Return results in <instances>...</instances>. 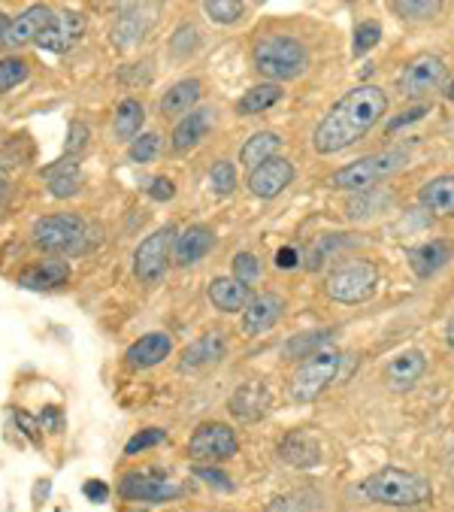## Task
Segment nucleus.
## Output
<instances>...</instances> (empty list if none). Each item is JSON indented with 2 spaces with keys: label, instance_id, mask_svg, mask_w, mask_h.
Listing matches in <instances>:
<instances>
[{
  "label": "nucleus",
  "instance_id": "21",
  "mask_svg": "<svg viewBox=\"0 0 454 512\" xmlns=\"http://www.w3.org/2000/svg\"><path fill=\"white\" fill-rule=\"evenodd\" d=\"M212 122H215V113H212L209 107L194 110V113H188L185 119H179V125L173 128V140H170L173 152H176V155H185V152L197 149V146L206 140V134L212 131Z\"/></svg>",
  "mask_w": 454,
  "mask_h": 512
},
{
  "label": "nucleus",
  "instance_id": "10",
  "mask_svg": "<svg viewBox=\"0 0 454 512\" xmlns=\"http://www.w3.org/2000/svg\"><path fill=\"white\" fill-rule=\"evenodd\" d=\"M240 449V440L231 425L221 422H203L191 440H188V458L197 464H212V461H227L234 458Z\"/></svg>",
  "mask_w": 454,
  "mask_h": 512
},
{
  "label": "nucleus",
  "instance_id": "48",
  "mask_svg": "<svg viewBox=\"0 0 454 512\" xmlns=\"http://www.w3.org/2000/svg\"><path fill=\"white\" fill-rule=\"evenodd\" d=\"M82 494H85L91 503H106V500H109V488H106V482H100V479H88V482L82 485Z\"/></svg>",
  "mask_w": 454,
  "mask_h": 512
},
{
  "label": "nucleus",
  "instance_id": "16",
  "mask_svg": "<svg viewBox=\"0 0 454 512\" xmlns=\"http://www.w3.org/2000/svg\"><path fill=\"white\" fill-rule=\"evenodd\" d=\"M215 246V234L206 225H188L185 231L176 234L173 240V264L176 267H194L203 261Z\"/></svg>",
  "mask_w": 454,
  "mask_h": 512
},
{
  "label": "nucleus",
  "instance_id": "3",
  "mask_svg": "<svg viewBox=\"0 0 454 512\" xmlns=\"http://www.w3.org/2000/svg\"><path fill=\"white\" fill-rule=\"evenodd\" d=\"M361 491L367 494V500L382 506H421L433 497V488L424 476L400 467H385L373 473L370 479H364Z\"/></svg>",
  "mask_w": 454,
  "mask_h": 512
},
{
  "label": "nucleus",
  "instance_id": "54",
  "mask_svg": "<svg viewBox=\"0 0 454 512\" xmlns=\"http://www.w3.org/2000/svg\"><path fill=\"white\" fill-rule=\"evenodd\" d=\"M445 97H448V100H454V82H451V85L445 88Z\"/></svg>",
  "mask_w": 454,
  "mask_h": 512
},
{
  "label": "nucleus",
  "instance_id": "49",
  "mask_svg": "<svg viewBox=\"0 0 454 512\" xmlns=\"http://www.w3.org/2000/svg\"><path fill=\"white\" fill-rule=\"evenodd\" d=\"M276 267L279 270H294L297 267V249H291V246L288 249H279L276 252Z\"/></svg>",
  "mask_w": 454,
  "mask_h": 512
},
{
  "label": "nucleus",
  "instance_id": "30",
  "mask_svg": "<svg viewBox=\"0 0 454 512\" xmlns=\"http://www.w3.org/2000/svg\"><path fill=\"white\" fill-rule=\"evenodd\" d=\"M143 122H146V107L140 104L137 97H125L119 110H116V122H112V131L122 143H134L143 131Z\"/></svg>",
  "mask_w": 454,
  "mask_h": 512
},
{
  "label": "nucleus",
  "instance_id": "40",
  "mask_svg": "<svg viewBox=\"0 0 454 512\" xmlns=\"http://www.w3.org/2000/svg\"><path fill=\"white\" fill-rule=\"evenodd\" d=\"M158 152H161V137H158V134H140V137L131 143L128 158H131L134 164H149V161L158 158Z\"/></svg>",
  "mask_w": 454,
  "mask_h": 512
},
{
  "label": "nucleus",
  "instance_id": "11",
  "mask_svg": "<svg viewBox=\"0 0 454 512\" xmlns=\"http://www.w3.org/2000/svg\"><path fill=\"white\" fill-rule=\"evenodd\" d=\"M82 34H85V16L76 10H61V13H55V19L49 22V28L40 34V40L34 46L43 52L61 55V52H70L82 40Z\"/></svg>",
  "mask_w": 454,
  "mask_h": 512
},
{
  "label": "nucleus",
  "instance_id": "47",
  "mask_svg": "<svg viewBox=\"0 0 454 512\" xmlns=\"http://www.w3.org/2000/svg\"><path fill=\"white\" fill-rule=\"evenodd\" d=\"M194 476L203 479V482L212 485V488H221V491H231V488H234L231 482H227V476H224L221 470H212V467H200V464H197V467H194Z\"/></svg>",
  "mask_w": 454,
  "mask_h": 512
},
{
  "label": "nucleus",
  "instance_id": "23",
  "mask_svg": "<svg viewBox=\"0 0 454 512\" xmlns=\"http://www.w3.org/2000/svg\"><path fill=\"white\" fill-rule=\"evenodd\" d=\"M43 179L49 185V194L58 197V200H67V197H76L85 185V176L79 170V161L76 158H61L55 164H49L43 170Z\"/></svg>",
  "mask_w": 454,
  "mask_h": 512
},
{
  "label": "nucleus",
  "instance_id": "38",
  "mask_svg": "<svg viewBox=\"0 0 454 512\" xmlns=\"http://www.w3.org/2000/svg\"><path fill=\"white\" fill-rule=\"evenodd\" d=\"M88 146H91V128L85 125V122H70V128H67V143H64V152H67V158H82L85 152H88Z\"/></svg>",
  "mask_w": 454,
  "mask_h": 512
},
{
  "label": "nucleus",
  "instance_id": "6",
  "mask_svg": "<svg viewBox=\"0 0 454 512\" xmlns=\"http://www.w3.org/2000/svg\"><path fill=\"white\" fill-rule=\"evenodd\" d=\"M339 364H343V355L336 349H321V352L309 355L306 361H300V367L294 370V379H291V397L297 403H309V400L321 397L333 385Z\"/></svg>",
  "mask_w": 454,
  "mask_h": 512
},
{
  "label": "nucleus",
  "instance_id": "18",
  "mask_svg": "<svg viewBox=\"0 0 454 512\" xmlns=\"http://www.w3.org/2000/svg\"><path fill=\"white\" fill-rule=\"evenodd\" d=\"M227 409H231V416L240 422H258L270 409V388L264 382H246L231 394Z\"/></svg>",
  "mask_w": 454,
  "mask_h": 512
},
{
  "label": "nucleus",
  "instance_id": "24",
  "mask_svg": "<svg viewBox=\"0 0 454 512\" xmlns=\"http://www.w3.org/2000/svg\"><path fill=\"white\" fill-rule=\"evenodd\" d=\"M279 458L297 470H306V467H315L321 461V446L309 431H291L279 443Z\"/></svg>",
  "mask_w": 454,
  "mask_h": 512
},
{
  "label": "nucleus",
  "instance_id": "1",
  "mask_svg": "<svg viewBox=\"0 0 454 512\" xmlns=\"http://www.w3.org/2000/svg\"><path fill=\"white\" fill-rule=\"evenodd\" d=\"M388 110V94L379 85H358L343 94L327 110L312 134V146L318 155H336L364 140Z\"/></svg>",
  "mask_w": 454,
  "mask_h": 512
},
{
  "label": "nucleus",
  "instance_id": "41",
  "mask_svg": "<svg viewBox=\"0 0 454 512\" xmlns=\"http://www.w3.org/2000/svg\"><path fill=\"white\" fill-rule=\"evenodd\" d=\"M197 43H200L197 28H194V25H182V28H176V34L170 37V52H173V58H188V55L197 52Z\"/></svg>",
  "mask_w": 454,
  "mask_h": 512
},
{
  "label": "nucleus",
  "instance_id": "15",
  "mask_svg": "<svg viewBox=\"0 0 454 512\" xmlns=\"http://www.w3.org/2000/svg\"><path fill=\"white\" fill-rule=\"evenodd\" d=\"M52 19H55L52 7H46V4H31L28 10H22V13L10 22V31H7V37H4V49H19V46L37 43L40 34L49 28Z\"/></svg>",
  "mask_w": 454,
  "mask_h": 512
},
{
  "label": "nucleus",
  "instance_id": "32",
  "mask_svg": "<svg viewBox=\"0 0 454 512\" xmlns=\"http://www.w3.org/2000/svg\"><path fill=\"white\" fill-rule=\"evenodd\" d=\"M279 146H282V137H279L276 131H261V134H252V137L246 140L243 152H240V164H246L249 170H255V167H261L264 161L276 158Z\"/></svg>",
  "mask_w": 454,
  "mask_h": 512
},
{
  "label": "nucleus",
  "instance_id": "17",
  "mask_svg": "<svg viewBox=\"0 0 454 512\" xmlns=\"http://www.w3.org/2000/svg\"><path fill=\"white\" fill-rule=\"evenodd\" d=\"M170 352H173V337L164 334V331H152V334H146V337H140L137 343L128 346L125 361H128L131 370H152L164 358H170Z\"/></svg>",
  "mask_w": 454,
  "mask_h": 512
},
{
  "label": "nucleus",
  "instance_id": "9",
  "mask_svg": "<svg viewBox=\"0 0 454 512\" xmlns=\"http://www.w3.org/2000/svg\"><path fill=\"white\" fill-rule=\"evenodd\" d=\"M445 73H448V67H445V61H442L439 55H430V52L415 55V58L403 67V73L397 76V91H400L406 100L430 97L433 91L442 88Z\"/></svg>",
  "mask_w": 454,
  "mask_h": 512
},
{
  "label": "nucleus",
  "instance_id": "44",
  "mask_svg": "<svg viewBox=\"0 0 454 512\" xmlns=\"http://www.w3.org/2000/svg\"><path fill=\"white\" fill-rule=\"evenodd\" d=\"M13 419H16V425H19V431L34 443V446H43V434H40V422L31 416V413H25V409H16L13 413Z\"/></svg>",
  "mask_w": 454,
  "mask_h": 512
},
{
  "label": "nucleus",
  "instance_id": "27",
  "mask_svg": "<svg viewBox=\"0 0 454 512\" xmlns=\"http://www.w3.org/2000/svg\"><path fill=\"white\" fill-rule=\"evenodd\" d=\"M448 261H451V246L445 240H430V243H421L409 252V267L415 270L418 279H430Z\"/></svg>",
  "mask_w": 454,
  "mask_h": 512
},
{
  "label": "nucleus",
  "instance_id": "25",
  "mask_svg": "<svg viewBox=\"0 0 454 512\" xmlns=\"http://www.w3.org/2000/svg\"><path fill=\"white\" fill-rule=\"evenodd\" d=\"M200 94H203L200 79H182L170 91H164V97H161V113L170 116V119H185L188 113H194Z\"/></svg>",
  "mask_w": 454,
  "mask_h": 512
},
{
  "label": "nucleus",
  "instance_id": "12",
  "mask_svg": "<svg viewBox=\"0 0 454 512\" xmlns=\"http://www.w3.org/2000/svg\"><path fill=\"white\" fill-rule=\"evenodd\" d=\"M119 494L125 500H140V503H167L182 497V488L164 476H149V473H128L119 482Z\"/></svg>",
  "mask_w": 454,
  "mask_h": 512
},
{
  "label": "nucleus",
  "instance_id": "50",
  "mask_svg": "<svg viewBox=\"0 0 454 512\" xmlns=\"http://www.w3.org/2000/svg\"><path fill=\"white\" fill-rule=\"evenodd\" d=\"M52 494V479H37V485H34V491H31V503L34 506H43V500Z\"/></svg>",
  "mask_w": 454,
  "mask_h": 512
},
{
  "label": "nucleus",
  "instance_id": "20",
  "mask_svg": "<svg viewBox=\"0 0 454 512\" xmlns=\"http://www.w3.org/2000/svg\"><path fill=\"white\" fill-rule=\"evenodd\" d=\"M73 276V267L67 258H46L40 264H31L28 270L19 273V285L28 288V291H49V288H58L64 282H70Z\"/></svg>",
  "mask_w": 454,
  "mask_h": 512
},
{
  "label": "nucleus",
  "instance_id": "7",
  "mask_svg": "<svg viewBox=\"0 0 454 512\" xmlns=\"http://www.w3.org/2000/svg\"><path fill=\"white\" fill-rule=\"evenodd\" d=\"M379 288V267L370 261H352L327 276V297L336 303H364Z\"/></svg>",
  "mask_w": 454,
  "mask_h": 512
},
{
  "label": "nucleus",
  "instance_id": "19",
  "mask_svg": "<svg viewBox=\"0 0 454 512\" xmlns=\"http://www.w3.org/2000/svg\"><path fill=\"white\" fill-rule=\"evenodd\" d=\"M227 355V340L221 331H209L203 337H197L179 358V370L182 373H194V370H203V367H212L218 364L221 358Z\"/></svg>",
  "mask_w": 454,
  "mask_h": 512
},
{
  "label": "nucleus",
  "instance_id": "52",
  "mask_svg": "<svg viewBox=\"0 0 454 512\" xmlns=\"http://www.w3.org/2000/svg\"><path fill=\"white\" fill-rule=\"evenodd\" d=\"M10 16L4 13V10H0V46H4V37H7V31H10Z\"/></svg>",
  "mask_w": 454,
  "mask_h": 512
},
{
  "label": "nucleus",
  "instance_id": "43",
  "mask_svg": "<svg viewBox=\"0 0 454 512\" xmlns=\"http://www.w3.org/2000/svg\"><path fill=\"white\" fill-rule=\"evenodd\" d=\"M161 443H167V431L164 428H146L125 443V455H137V452H146V449L161 446Z\"/></svg>",
  "mask_w": 454,
  "mask_h": 512
},
{
  "label": "nucleus",
  "instance_id": "36",
  "mask_svg": "<svg viewBox=\"0 0 454 512\" xmlns=\"http://www.w3.org/2000/svg\"><path fill=\"white\" fill-rule=\"evenodd\" d=\"M31 73V64L19 55H7V58H0V94L22 85Z\"/></svg>",
  "mask_w": 454,
  "mask_h": 512
},
{
  "label": "nucleus",
  "instance_id": "35",
  "mask_svg": "<svg viewBox=\"0 0 454 512\" xmlns=\"http://www.w3.org/2000/svg\"><path fill=\"white\" fill-rule=\"evenodd\" d=\"M203 13L215 22V25H237L246 13V4H237V0H206Z\"/></svg>",
  "mask_w": 454,
  "mask_h": 512
},
{
  "label": "nucleus",
  "instance_id": "42",
  "mask_svg": "<svg viewBox=\"0 0 454 512\" xmlns=\"http://www.w3.org/2000/svg\"><path fill=\"white\" fill-rule=\"evenodd\" d=\"M379 40H382V25L373 22V19H367V22H361L355 28V46H352V52L355 55H367Z\"/></svg>",
  "mask_w": 454,
  "mask_h": 512
},
{
  "label": "nucleus",
  "instance_id": "46",
  "mask_svg": "<svg viewBox=\"0 0 454 512\" xmlns=\"http://www.w3.org/2000/svg\"><path fill=\"white\" fill-rule=\"evenodd\" d=\"M149 197H152V200H158V203L173 200V197H176V185H173V179H167V176H155V179L149 182Z\"/></svg>",
  "mask_w": 454,
  "mask_h": 512
},
{
  "label": "nucleus",
  "instance_id": "28",
  "mask_svg": "<svg viewBox=\"0 0 454 512\" xmlns=\"http://www.w3.org/2000/svg\"><path fill=\"white\" fill-rule=\"evenodd\" d=\"M424 370H427L424 352L409 349V352H400V355L388 364L385 376H388L391 388H400V391H403V388H412V385L424 376Z\"/></svg>",
  "mask_w": 454,
  "mask_h": 512
},
{
  "label": "nucleus",
  "instance_id": "45",
  "mask_svg": "<svg viewBox=\"0 0 454 512\" xmlns=\"http://www.w3.org/2000/svg\"><path fill=\"white\" fill-rule=\"evenodd\" d=\"M40 431H49V434H61L64 431V413L58 406H46L40 413Z\"/></svg>",
  "mask_w": 454,
  "mask_h": 512
},
{
  "label": "nucleus",
  "instance_id": "37",
  "mask_svg": "<svg viewBox=\"0 0 454 512\" xmlns=\"http://www.w3.org/2000/svg\"><path fill=\"white\" fill-rule=\"evenodd\" d=\"M234 188H237V167L231 161L212 164V170H209V191L215 197H227V194H234Z\"/></svg>",
  "mask_w": 454,
  "mask_h": 512
},
{
  "label": "nucleus",
  "instance_id": "22",
  "mask_svg": "<svg viewBox=\"0 0 454 512\" xmlns=\"http://www.w3.org/2000/svg\"><path fill=\"white\" fill-rule=\"evenodd\" d=\"M206 297L215 310L221 313H237V310H246L249 300H252V288L237 282L234 276H218L206 285Z\"/></svg>",
  "mask_w": 454,
  "mask_h": 512
},
{
  "label": "nucleus",
  "instance_id": "26",
  "mask_svg": "<svg viewBox=\"0 0 454 512\" xmlns=\"http://www.w3.org/2000/svg\"><path fill=\"white\" fill-rule=\"evenodd\" d=\"M418 200L433 216L454 219V176H436V179L424 182Z\"/></svg>",
  "mask_w": 454,
  "mask_h": 512
},
{
  "label": "nucleus",
  "instance_id": "4",
  "mask_svg": "<svg viewBox=\"0 0 454 512\" xmlns=\"http://www.w3.org/2000/svg\"><path fill=\"white\" fill-rule=\"evenodd\" d=\"M252 61H255V70L267 79H273L276 85L279 82H288V79H297L306 67H309V52L300 40L294 37H285V34H270V37H261L252 49Z\"/></svg>",
  "mask_w": 454,
  "mask_h": 512
},
{
  "label": "nucleus",
  "instance_id": "51",
  "mask_svg": "<svg viewBox=\"0 0 454 512\" xmlns=\"http://www.w3.org/2000/svg\"><path fill=\"white\" fill-rule=\"evenodd\" d=\"M424 116V107H418V110H409V113H403V119H394L391 125H388V131L394 134L397 128H403V125H409V122H418Z\"/></svg>",
  "mask_w": 454,
  "mask_h": 512
},
{
  "label": "nucleus",
  "instance_id": "5",
  "mask_svg": "<svg viewBox=\"0 0 454 512\" xmlns=\"http://www.w3.org/2000/svg\"><path fill=\"white\" fill-rule=\"evenodd\" d=\"M409 161V152L406 149H385V152H373V155H364L352 164H346L343 170H336L330 176V185L333 188H343V191H358V194H367L373 191L379 182L391 179L394 173H400Z\"/></svg>",
  "mask_w": 454,
  "mask_h": 512
},
{
  "label": "nucleus",
  "instance_id": "33",
  "mask_svg": "<svg viewBox=\"0 0 454 512\" xmlns=\"http://www.w3.org/2000/svg\"><path fill=\"white\" fill-rule=\"evenodd\" d=\"M330 337H333V331H312V334H297L294 340H288L285 343V355L288 358H309V355H315V352H321L327 343H330Z\"/></svg>",
  "mask_w": 454,
  "mask_h": 512
},
{
  "label": "nucleus",
  "instance_id": "13",
  "mask_svg": "<svg viewBox=\"0 0 454 512\" xmlns=\"http://www.w3.org/2000/svg\"><path fill=\"white\" fill-rule=\"evenodd\" d=\"M294 182V164L288 158H270L261 167L249 170V191L261 200L279 197Z\"/></svg>",
  "mask_w": 454,
  "mask_h": 512
},
{
  "label": "nucleus",
  "instance_id": "34",
  "mask_svg": "<svg viewBox=\"0 0 454 512\" xmlns=\"http://www.w3.org/2000/svg\"><path fill=\"white\" fill-rule=\"evenodd\" d=\"M391 10L409 22H430L442 13V4L439 0H397V4H391Z\"/></svg>",
  "mask_w": 454,
  "mask_h": 512
},
{
  "label": "nucleus",
  "instance_id": "8",
  "mask_svg": "<svg viewBox=\"0 0 454 512\" xmlns=\"http://www.w3.org/2000/svg\"><path fill=\"white\" fill-rule=\"evenodd\" d=\"M176 228L173 225H164L158 228L155 234H149L137 252H134V276L143 282V285H158L167 270H170V261H173V240H176Z\"/></svg>",
  "mask_w": 454,
  "mask_h": 512
},
{
  "label": "nucleus",
  "instance_id": "29",
  "mask_svg": "<svg viewBox=\"0 0 454 512\" xmlns=\"http://www.w3.org/2000/svg\"><path fill=\"white\" fill-rule=\"evenodd\" d=\"M146 28H149V19H146L143 7H122L119 19H116V28H112V43L122 46V49L137 46L143 40Z\"/></svg>",
  "mask_w": 454,
  "mask_h": 512
},
{
  "label": "nucleus",
  "instance_id": "39",
  "mask_svg": "<svg viewBox=\"0 0 454 512\" xmlns=\"http://www.w3.org/2000/svg\"><path fill=\"white\" fill-rule=\"evenodd\" d=\"M231 270H234V279H237V282H243V285H249V288L261 279V261H258L252 252H240V255H234Z\"/></svg>",
  "mask_w": 454,
  "mask_h": 512
},
{
  "label": "nucleus",
  "instance_id": "2",
  "mask_svg": "<svg viewBox=\"0 0 454 512\" xmlns=\"http://www.w3.org/2000/svg\"><path fill=\"white\" fill-rule=\"evenodd\" d=\"M94 234H97V228L76 213H52V216L37 219L31 228L34 246L55 255V258L85 255L97 243Z\"/></svg>",
  "mask_w": 454,
  "mask_h": 512
},
{
  "label": "nucleus",
  "instance_id": "14",
  "mask_svg": "<svg viewBox=\"0 0 454 512\" xmlns=\"http://www.w3.org/2000/svg\"><path fill=\"white\" fill-rule=\"evenodd\" d=\"M285 313V300L273 291H261L249 300V306L243 310V334L246 337H261L270 328H276V322Z\"/></svg>",
  "mask_w": 454,
  "mask_h": 512
},
{
  "label": "nucleus",
  "instance_id": "53",
  "mask_svg": "<svg viewBox=\"0 0 454 512\" xmlns=\"http://www.w3.org/2000/svg\"><path fill=\"white\" fill-rule=\"evenodd\" d=\"M445 340H448V346L454 349V313H451V319H448V328H445Z\"/></svg>",
  "mask_w": 454,
  "mask_h": 512
},
{
  "label": "nucleus",
  "instance_id": "31",
  "mask_svg": "<svg viewBox=\"0 0 454 512\" xmlns=\"http://www.w3.org/2000/svg\"><path fill=\"white\" fill-rule=\"evenodd\" d=\"M282 94H285V91H282L276 82L255 85V88H249V91L237 100V113H240V116H261V113H267L270 107L279 104Z\"/></svg>",
  "mask_w": 454,
  "mask_h": 512
}]
</instances>
